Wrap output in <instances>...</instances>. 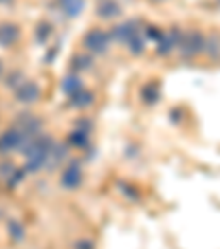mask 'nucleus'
I'll return each mask as SVG.
<instances>
[{
	"mask_svg": "<svg viewBox=\"0 0 220 249\" xmlns=\"http://www.w3.org/2000/svg\"><path fill=\"white\" fill-rule=\"evenodd\" d=\"M53 146H55V139H53L51 135H47V132L33 137V139H29L27 143H24L20 152L24 155L22 168L27 170V174H35V172H40V170L47 168L49 155H51Z\"/></svg>",
	"mask_w": 220,
	"mask_h": 249,
	"instance_id": "f257e3e1",
	"label": "nucleus"
},
{
	"mask_svg": "<svg viewBox=\"0 0 220 249\" xmlns=\"http://www.w3.org/2000/svg\"><path fill=\"white\" fill-rule=\"evenodd\" d=\"M113 40H110V33L102 27H90L82 38V47L86 53H90L93 57H103L110 49Z\"/></svg>",
	"mask_w": 220,
	"mask_h": 249,
	"instance_id": "f03ea898",
	"label": "nucleus"
},
{
	"mask_svg": "<svg viewBox=\"0 0 220 249\" xmlns=\"http://www.w3.org/2000/svg\"><path fill=\"white\" fill-rule=\"evenodd\" d=\"M203 49H205V33H203L198 27L187 29V31L183 33L181 47H178L181 60H185V62L196 60V57L203 55Z\"/></svg>",
	"mask_w": 220,
	"mask_h": 249,
	"instance_id": "7ed1b4c3",
	"label": "nucleus"
},
{
	"mask_svg": "<svg viewBox=\"0 0 220 249\" xmlns=\"http://www.w3.org/2000/svg\"><path fill=\"white\" fill-rule=\"evenodd\" d=\"M84 165H82L80 159H68L66 161V165L62 168L60 172V185L62 190H66V192H75V190H80L82 185H84Z\"/></svg>",
	"mask_w": 220,
	"mask_h": 249,
	"instance_id": "20e7f679",
	"label": "nucleus"
},
{
	"mask_svg": "<svg viewBox=\"0 0 220 249\" xmlns=\"http://www.w3.org/2000/svg\"><path fill=\"white\" fill-rule=\"evenodd\" d=\"M143 31V22H139V18H132V20H121V22H115L110 27V40L117 44H123L126 47L132 38H136L139 33Z\"/></svg>",
	"mask_w": 220,
	"mask_h": 249,
	"instance_id": "39448f33",
	"label": "nucleus"
},
{
	"mask_svg": "<svg viewBox=\"0 0 220 249\" xmlns=\"http://www.w3.org/2000/svg\"><path fill=\"white\" fill-rule=\"evenodd\" d=\"M27 137L22 135L18 126H9L0 132V155H11V152H20L22 146L27 143Z\"/></svg>",
	"mask_w": 220,
	"mask_h": 249,
	"instance_id": "423d86ee",
	"label": "nucleus"
},
{
	"mask_svg": "<svg viewBox=\"0 0 220 249\" xmlns=\"http://www.w3.org/2000/svg\"><path fill=\"white\" fill-rule=\"evenodd\" d=\"M183 29L181 27H169L165 29L163 38L156 42V55L159 57H169L174 51H178V47H181V40H183Z\"/></svg>",
	"mask_w": 220,
	"mask_h": 249,
	"instance_id": "0eeeda50",
	"label": "nucleus"
},
{
	"mask_svg": "<svg viewBox=\"0 0 220 249\" xmlns=\"http://www.w3.org/2000/svg\"><path fill=\"white\" fill-rule=\"evenodd\" d=\"M95 104H97V93L93 89H88V86H84L75 95L66 97V106L70 110H88V108H93Z\"/></svg>",
	"mask_w": 220,
	"mask_h": 249,
	"instance_id": "6e6552de",
	"label": "nucleus"
},
{
	"mask_svg": "<svg viewBox=\"0 0 220 249\" xmlns=\"http://www.w3.org/2000/svg\"><path fill=\"white\" fill-rule=\"evenodd\" d=\"M40 97H42V89H40L38 82H31L27 80L18 90L14 93V99L22 106H33V104H38Z\"/></svg>",
	"mask_w": 220,
	"mask_h": 249,
	"instance_id": "1a4fd4ad",
	"label": "nucleus"
},
{
	"mask_svg": "<svg viewBox=\"0 0 220 249\" xmlns=\"http://www.w3.org/2000/svg\"><path fill=\"white\" fill-rule=\"evenodd\" d=\"M95 14H97L99 20L113 22V20H117L123 16V7L119 0H99L97 7H95Z\"/></svg>",
	"mask_w": 220,
	"mask_h": 249,
	"instance_id": "9d476101",
	"label": "nucleus"
},
{
	"mask_svg": "<svg viewBox=\"0 0 220 249\" xmlns=\"http://www.w3.org/2000/svg\"><path fill=\"white\" fill-rule=\"evenodd\" d=\"M51 9H55L64 20H73L82 14L84 0H51Z\"/></svg>",
	"mask_w": 220,
	"mask_h": 249,
	"instance_id": "9b49d317",
	"label": "nucleus"
},
{
	"mask_svg": "<svg viewBox=\"0 0 220 249\" xmlns=\"http://www.w3.org/2000/svg\"><path fill=\"white\" fill-rule=\"evenodd\" d=\"M20 36L22 31L16 22H9V20L0 22V49H14L20 42Z\"/></svg>",
	"mask_w": 220,
	"mask_h": 249,
	"instance_id": "f8f14e48",
	"label": "nucleus"
},
{
	"mask_svg": "<svg viewBox=\"0 0 220 249\" xmlns=\"http://www.w3.org/2000/svg\"><path fill=\"white\" fill-rule=\"evenodd\" d=\"M66 146L70 148V150H88L90 146H93V139H90V132L82 130V128H70L68 135H66Z\"/></svg>",
	"mask_w": 220,
	"mask_h": 249,
	"instance_id": "ddd939ff",
	"label": "nucleus"
},
{
	"mask_svg": "<svg viewBox=\"0 0 220 249\" xmlns=\"http://www.w3.org/2000/svg\"><path fill=\"white\" fill-rule=\"evenodd\" d=\"M93 66H95V57L90 55V53H86V51L75 53V55L68 60V71L77 73V75H84V73H88Z\"/></svg>",
	"mask_w": 220,
	"mask_h": 249,
	"instance_id": "4468645a",
	"label": "nucleus"
},
{
	"mask_svg": "<svg viewBox=\"0 0 220 249\" xmlns=\"http://www.w3.org/2000/svg\"><path fill=\"white\" fill-rule=\"evenodd\" d=\"M68 150L70 148L66 146L64 141H55L51 155H49V163H47V170H57L60 165H66V161L70 159L68 157Z\"/></svg>",
	"mask_w": 220,
	"mask_h": 249,
	"instance_id": "2eb2a0df",
	"label": "nucleus"
},
{
	"mask_svg": "<svg viewBox=\"0 0 220 249\" xmlns=\"http://www.w3.org/2000/svg\"><path fill=\"white\" fill-rule=\"evenodd\" d=\"M139 99L145 104V106H154V104L161 102V84L156 80L145 82L139 90Z\"/></svg>",
	"mask_w": 220,
	"mask_h": 249,
	"instance_id": "dca6fc26",
	"label": "nucleus"
},
{
	"mask_svg": "<svg viewBox=\"0 0 220 249\" xmlns=\"http://www.w3.org/2000/svg\"><path fill=\"white\" fill-rule=\"evenodd\" d=\"M82 89H84V77L73 73V71H68L60 82V90L64 93V97H70V95H75L77 90H82Z\"/></svg>",
	"mask_w": 220,
	"mask_h": 249,
	"instance_id": "f3484780",
	"label": "nucleus"
},
{
	"mask_svg": "<svg viewBox=\"0 0 220 249\" xmlns=\"http://www.w3.org/2000/svg\"><path fill=\"white\" fill-rule=\"evenodd\" d=\"M203 55L211 62L220 60V33L211 31L209 36H205V49H203Z\"/></svg>",
	"mask_w": 220,
	"mask_h": 249,
	"instance_id": "a211bd4d",
	"label": "nucleus"
},
{
	"mask_svg": "<svg viewBox=\"0 0 220 249\" xmlns=\"http://www.w3.org/2000/svg\"><path fill=\"white\" fill-rule=\"evenodd\" d=\"M53 36H55V27H53L51 20H40L35 24V29H33V40L38 44H47Z\"/></svg>",
	"mask_w": 220,
	"mask_h": 249,
	"instance_id": "6ab92c4d",
	"label": "nucleus"
},
{
	"mask_svg": "<svg viewBox=\"0 0 220 249\" xmlns=\"http://www.w3.org/2000/svg\"><path fill=\"white\" fill-rule=\"evenodd\" d=\"M24 82H27V77H24V71H20V69L9 71V73H5V77H2V86H5L9 93H16Z\"/></svg>",
	"mask_w": 220,
	"mask_h": 249,
	"instance_id": "aec40b11",
	"label": "nucleus"
},
{
	"mask_svg": "<svg viewBox=\"0 0 220 249\" xmlns=\"http://www.w3.org/2000/svg\"><path fill=\"white\" fill-rule=\"evenodd\" d=\"M7 236L11 238V243H22V240L27 238V227H24L18 218H11V221L7 223Z\"/></svg>",
	"mask_w": 220,
	"mask_h": 249,
	"instance_id": "412c9836",
	"label": "nucleus"
},
{
	"mask_svg": "<svg viewBox=\"0 0 220 249\" xmlns=\"http://www.w3.org/2000/svg\"><path fill=\"white\" fill-rule=\"evenodd\" d=\"M126 49L130 51V55H135V57H139V55H143L145 53V38H143V31L136 36V38H132L130 42L126 44Z\"/></svg>",
	"mask_w": 220,
	"mask_h": 249,
	"instance_id": "4be33fe9",
	"label": "nucleus"
},
{
	"mask_svg": "<svg viewBox=\"0 0 220 249\" xmlns=\"http://www.w3.org/2000/svg\"><path fill=\"white\" fill-rule=\"evenodd\" d=\"M24 177H27V170H24V168H16L14 172H11L9 177H7V179L2 181V183H5L9 190H16V188H18V185H22Z\"/></svg>",
	"mask_w": 220,
	"mask_h": 249,
	"instance_id": "5701e85b",
	"label": "nucleus"
},
{
	"mask_svg": "<svg viewBox=\"0 0 220 249\" xmlns=\"http://www.w3.org/2000/svg\"><path fill=\"white\" fill-rule=\"evenodd\" d=\"M165 29L156 27V24H143V38L150 40V42H159L161 38H163Z\"/></svg>",
	"mask_w": 220,
	"mask_h": 249,
	"instance_id": "b1692460",
	"label": "nucleus"
},
{
	"mask_svg": "<svg viewBox=\"0 0 220 249\" xmlns=\"http://www.w3.org/2000/svg\"><path fill=\"white\" fill-rule=\"evenodd\" d=\"M119 190H121V192L126 194L128 198H132V201H139V196H141V194H139V190H136L132 183H128V181H123V183H119Z\"/></svg>",
	"mask_w": 220,
	"mask_h": 249,
	"instance_id": "393cba45",
	"label": "nucleus"
},
{
	"mask_svg": "<svg viewBox=\"0 0 220 249\" xmlns=\"http://www.w3.org/2000/svg\"><path fill=\"white\" fill-rule=\"evenodd\" d=\"M14 170H16V165L11 163L9 159H5V161H2V163H0V181H5L7 177H9V174L14 172Z\"/></svg>",
	"mask_w": 220,
	"mask_h": 249,
	"instance_id": "a878e982",
	"label": "nucleus"
},
{
	"mask_svg": "<svg viewBox=\"0 0 220 249\" xmlns=\"http://www.w3.org/2000/svg\"><path fill=\"white\" fill-rule=\"evenodd\" d=\"M73 249H95V243L88 238H80L73 243Z\"/></svg>",
	"mask_w": 220,
	"mask_h": 249,
	"instance_id": "bb28decb",
	"label": "nucleus"
},
{
	"mask_svg": "<svg viewBox=\"0 0 220 249\" xmlns=\"http://www.w3.org/2000/svg\"><path fill=\"white\" fill-rule=\"evenodd\" d=\"M5 73H7V71H5V62L0 60V80H2V77H5Z\"/></svg>",
	"mask_w": 220,
	"mask_h": 249,
	"instance_id": "cd10ccee",
	"label": "nucleus"
},
{
	"mask_svg": "<svg viewBox=\"0 0 220 249\" xmlns=\"http://www.w3.org/2000/svg\"><path fill=\"white\" fill-rule=\"evenodd\" d=\"M14 2H16V0H0V5H2V7H11Z\"/></svg>",
	"mask_w": 220,
	"mask_h": 249,
	"instance_id": "c85d7f7f",
	"label": "nucleus"
},
{
	"mask_svg": "<svg viewBox=\"0 0 220 249\" xmlns=\"http://www.w3.org/2000/svg\"><path fill=\"white\" fill-rule=\"evenodd\" d=\"M150 2H156V5H159V2H165V0H150Z\"/></svg>",
	"mask_w": 220,
	"mask_h": 249,
	"instance_id": "c756f323",
	"label": "nucleus"
},
{
	"mask_svg": "<svg viewBox=\"0 0 220 249\" xmlns=\"http://www.w3.org/2000/svg\"><path fill=\"white\" fill-rule=\"evenodd\" d=\"M126 2H128V0H126Z\"/></svg>",
	"mask_w": 220,
	"mask_h": 249,
	"instance_id": "7c9ffc66",
	"label": "nucleus"
}]
</instances>
